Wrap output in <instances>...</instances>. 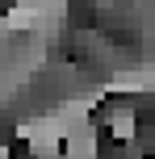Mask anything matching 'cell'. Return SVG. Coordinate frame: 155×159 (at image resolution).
<instances>
[{"label":"cell","instance_id":"cell-1","mask_svg":"<svg viewBox=\"0 0 155 159\" xmlns=\"http://www.w3.org/2000/svg\"><path fill=\"white\" fill-rule=\"evenodd\" d=\"M97 121L117 143H134V138H139V113H134V105H113V109H105Z\"/></svg>","mask_w":155,"mask_h":159},{"label":"cell","instance_id":"cell-2","mask_svg":"<svg viewBox=\"0 0 155 159\" xmlns=\"http://www.w3.org/2000/svg\"><path fill=\"white\" fill-rule=\"evenodd\" d=\"M0 159H13V151H8V147H4V143H0Z\"/></svg>","mask_w":155,"mask_h":159},{"label":"cell","instance_id":"cell-3","mask_svg":"<svg viewBox=\"0 0 155 159\" xmlns=\"http://www.w3.org/2000/svg\"><path fill=\"white\" fill-rule=\"evenodd\" d=\"M4 34H8V30H4V25H0V50H4Z\"/></svg>","mask_w":155,"mask_h":159}]
</instances>
